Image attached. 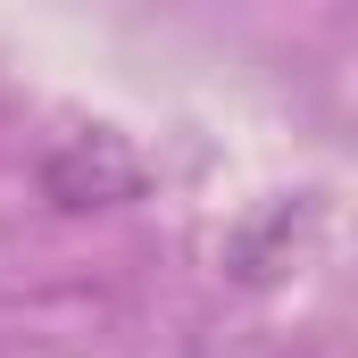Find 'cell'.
Segmentation results:
<instances>
[{
	"label": "cell",
	"mask_w": 358,
	"mask_h": 358,
	"mask_svg": "<svg viewBox=\"0 0 358 358\" xmlns=\"http://www.w3.org/2000/svg\"><path fill=\"white\" fill-rule=\"evenodd\" d=\"M42 183H50V200H67V208H100V200H134L142 167H134L108 134H76L67 150H50Z\"/></svg>",
	"instance_id": "6da1fadb"
}]
</instances>
